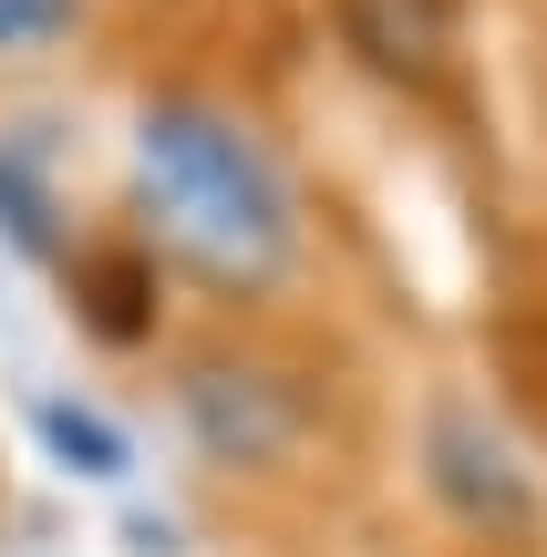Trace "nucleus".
<instances>
[{"instance_id":"obj_1","label":"nucleus","mask_w":547,"mask_h":557,"mask_svg":"<svg viewBox=\"0 0 547 557\" xmlns=\"http://www.w3.org/2000/svg\"><path fill=\"white\" fill-rule=\"evenodd\" d=\"M135 197L165 259H186L207 289H269L300 248L289 186L248 124L207 103H156L135 124Z\"/></svg>"},{"instance_id":"obj_2","label":"nucleus","mask_w":547,"mask_h":557,"mask_svg":"<svg viewBox=\"0 0 547 557\" xmlns=\"http://www.w3.org/2000/svg\"><path fill=\"white\" fill-rule=\"evenodd\" d=\"M32 423H41V444H52L73 475H94V485L124 475V434H114L103 413H83V403H32Z\"/></svg>"},{"instance_id":"obj_3","label":"nucleus","mask_w":547,"mask_h":557,"mask_svg":"<svg viewBox=\"0 0 547 557\" xmlns=\"http://www.w3.org/2000/svg\"><path fill=\"white\" fill-rule=\"evenodd\" d=\"M73 11H83V0H0V52H32V41H52Z\"/></svg>"}]
</instances>
